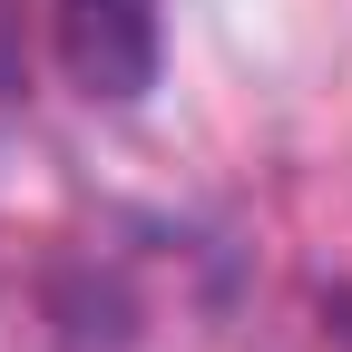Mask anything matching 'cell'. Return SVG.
Returning <instances> with one entry per match:
<instances>
[{"instance_id":"cell-1","label":"cell","mask_w":352,"mask_h":352,"mask_svg":"<svg viewBox=\"0 0 352 352\" xmlns=\"http://www.w3.org/2000/svg\"><path fill=\"white\" fill-rule=\"evenodd\" d=\"M50 39L88 108H138L166 59V0H50Z\"/></svg>"}]
</instances>
